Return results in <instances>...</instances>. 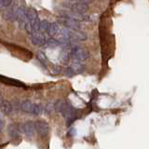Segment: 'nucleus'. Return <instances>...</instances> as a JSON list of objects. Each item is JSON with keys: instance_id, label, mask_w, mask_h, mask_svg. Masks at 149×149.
I'll return each mask as SVG.
<instances>
[{"instance_id": "obj_19", "label": "nucleus", "mask_w": 149, "mask_h": 149, "mask_svg": "<svg viewBox=\"0 0 149 149\" xmlns=\"http://www.w3.org/2000/svg\"><path fill=\"white\" fill-rule=\"evenodd\" d=\"M50 22H48V21H41L39 22V32L43 34H47L48 30V26H50Z\"/></svg>"}, {"instance_id": "obj_12", "label": "nucleus", "mask_w": 149, "mask_h": 149, "mask_svg": "<svg viewBox=\"0 0 149 149\" xmlns=\"http://www.w3.org/2000/svg\"><path fill=\"white\" fill-rule=\"evenodd\" d=\"M21 110L24 113H28V114H32V110H33V106L34 103H32L30 101L25 100L21 103Z\"/></svg>"}, {"instance_id": "obj_13", "label": "nucleus", "mask_w": 149, "mask_h": 149, "mask_svg": "<svg viewBox=\"0 0 149 149\" xmlns=\"http://www.w3.org/2000/svg\"><path fill=\"white\" fill-rule=\"evenodd\" d=\"M60 32V28L57 22H50V26H48V35L50 36H54L56 35H58Z\"/></svg>"}, {"instance_id": "obj_24", "label": "nucleus", "mask_w": 149, "mask_h": 149, "mask_svg": "<svg viewBox=\"0 0 149 149\" xmlns=\"http://www.w3.org/2000/svg\"><path fill=\"white\" fill-rule=\"evenodd\" d=\"M76 74L72 66H69V67H66L65 70H64V74L66 77H74V74Z\"/></svg>"}, {"instance_id": "obj_29", "label": "nucleus", "mask_w": 149, "mask_h": 149, "mask_svg": "<svg viewBox=\"0 0 149 149\" xmlns=\"http://www.w3.org/2000/svg\"><path fill=\"white\" fill-rule=\"evenodd\" d=\"M2 7H3V3H2V0H0V10L2 9Z\"/></svg>"}, {"instance_id": "obj_30", "label": "nucleus", "mask_w": 149, "mask_h": 149, "mask_svg": "<svg viewBox=\"0 0 149 149\" xmlns=\"http://www.w3.org/2000/svg\"><path fill=\"white\" fill-rule=\"evenodd\" d=\"M3 102V97H2V95L0 94V104H1V103Z\"/></svg>"}, {"instance_id": "obj_27", "label": "nucleus", "mask_w": 149, "mask_h": 149, "mask_svg": "<svg viewBox=\"0 0 149 149\" xmlns=\"http://www.w3.org/2000/svg\"><path fill=\"white\" fill-rule=\"evenodd\" d=\"M13 0H2V3H3V7H9L11 6L12 4Z\"/></svg>"}, {"instance_id": "obj_6", "label": "nucleus", "mask_w": 149, "mask_h": 149, "mask_svg": "<svg viewBox=\"0 0 149 149\" xmlns=\"http://www.w3.org/2000/svg\"><path fill=\"white\" fill-rule=\"evenodd\" d=\"M26 14H27V10H26L24 6H21L18 7L17 13H16V21H18L19 27L21 29L25 28L26 24Z\"/></svg>"}, {"instance_id": "obj_28", "label": "nucleus", "mask_w": 149, "mask_h": 149, "mask_svg": "<svg viewBox=\"0 0 149 149\" xmlns=\"http://www.w3.org/2000/svg\"><path fill=\"white\" fill-rule=\"evenodd\" d=\"M4 128V118L1 115H0V132H2Z\"/></svg>"}, {"instance_id": "obj_20", "label": "nucleus", "mask_w": 149, "mask_h": 149, "mask_svg": "<svg viewBox=\"0 0 149 149\" xmlns=\"http://www.w3.org/2000/svg\"><path fill=\"white\" fill-rule=\"evenodd\" d=\"M72 67L74 68V72H76L77 74H81L85 70L84 65H82L80 62H74Z\"/></svg>"}, {"instance_id": "obj_14", "label": "nucleus", "mask_w": 149, "mask_h": 149, "mask_svg": "<svg viewBox=\"0 0 149 149\" xmlns=\"http://www.w3.org/2000/svg\"><path fill=\"white\" fill-rule=\"evenodd\" d=\"M87 39V36L84 33H82L78 30H74L73 33V41L77 42V41H83Z\"/></svg>"}, {"instance_id": "obj_9", "label": "nucleus", "mask_w": 149, "mask_h": 149, "mask_svg": "<svg viewBox=\"0 0 149 149\" xmlns=\"http://www.w3.org/2000/svg\"><path fill=\"white\" fill-rule=\"evenodd\" d=\"M21 130L22 132L24 133V135L28 138H31L33 137L34 133H35V123L33 121L29 120V121H26L24 124H22L21 126Z\"/></svg>"}, {"instance_id": "obj_17", "label": "nucleus", "mask_w": 149, "mask_h": 149, "mask_svg": "<svg viewBox=\"0 0 149 149\" xmlns=\"http://www.w3.org/2000/svg\"><path fill=\"white\" fill-rule=\"evenodd\" d=\"M60 61H61L62 63H67L69 62V59H70V53L67 50H64L63 48V50L61 51V53H60Z\"/></svg>"}, {"instance_id": "obj_23", "label": "nucleus", "mask_w": 149, "mask_h": 149, "mask_svg": "<svg viewBox=\"0 0 149 149\" xmlns=\"http://www.w3.org/2000/svg\"><path fill=\"white\" fill-rule=\"evenodd\" d=\"M54 104L51 103H48L45 107V114L46 115H51L54 111Z\"/></svg>"}, {"instance_id": "obj_8", "label": "nucleus", "mask_w": 149, "mask_h": 149, "mask_svg": "<svg viewBox=\"0 0 149 149\" xmlns=\"http://www.w3.org/2000/svg\"><path fill=\"white\" fill-rule=\"evenodd\" d=\"M47 37L45 36V34L41 32H36L35 34L31 35V41L34 45L36 46H44L45 43L47 41Z\"/></svg>"}, {"instance_id": "obj_18", "label": "nucleus", "mask_w": 149, "mask_h": 149, "mask_svg": "<svg viewBox=\"0 0 149 149\" xmlns=\"http://www.w3.org/2000/svg\"><path fill=\"white\" fill-rule=\"evenodd\" d=\"M36 57H37V59H38V61H39L41 63H42L43 65H45V66L48 65V58H47V56L45 55L44 52L38 51V52H37V54H36Z\"/></svg>"}, {"instance_id": "obj_2", "label": "nucleus", "mask_w": 149, "mask_h": 149, "mask_svg": "<svg viewBox=\"0 0 149 149\" xmlns=\"http://www.w3.org/2000/svg\"><path fill=\"white\" fill-rule=\"evenodd\" d=\"M70 58L74 62H83L89 58V52L77 45H72L70 48Z\"/></svg>"}, {"instance_id": "obj_16", "label": "nucleus", "mask_w": 149, "mask_h": 149, "mask_svg": "<svg viewBox=\"0 0 149 149\" xmlns=\"http://www.w3.org/2000/svg\"><path fill=\"white\" fill-rule=\"evenodd\" d=\"M7 132H9V136L12 138V139H17V138L20 137V133H19V129L15 125H10V126H9Z\"/></svg>"}, {"instance_id": "obj_25", "label": "nucleus", "mask_w": 149, "mask_h": 149, "mask_svg": "<svg viewBox=\"0 0 149 149\" xmlns=\"http://www.w3.org/2000/svg\"><path fill=\"white\" fill-rule=\"evenodd\" d=\"M0 80L5 82L6 84H9V85H20L21 86V84H20V82L18 81H15V80H11V79H9V78H0Z\"/></svg>"}, {"instance_id": "obj_5", "label": "nucleus", "mask_w": 149, "mask_h": 149, "mask_svg": "<svg viewBox=\"0 0 149 149\" xmlns=\"http://www.w3.org/2000/svg\"><path fill=\"white\" fill-rule=\"evenodd\" d=\"M36 132L40 137H47L50 132V126L44 120H37L35 122Z\"/></svg>"}, {"instance_id": "obj_4", "label": "nucleus", "mask_w": 149, "mask_h": 149, "mask_svg": "<svg viewBox=\"0 0 149 149\" xmlns=\"http://www.w3.org/2000/svg\"><path fill=\"white\" fill-rule=\"evenodd\" d=\"M58 22L63 25L64 27L71 29V30H79L81 25L79 21H77L74 19L65 17V16H61L58 18Z\"/></svg>"}, {"instance_id": "obj_7", "label": "nucleus", "mask_w": 149, "mask_h": 149, "mask_svg": "<svg viewBox=\"0 0 149 149\" xmlns=\"http://www.w3.org/2000/svg\"><path fill=\"white\" fill-rule=\"evenodd\" d=\"M62 16H65V17H69L74 19L77 21H88L89 20V16L86 15L85 13H80V12H74L72 10H62Z\"/></svg>"}, {"instance_id": "obj_11", "label": "nucleus", "mask_w": 149, "mask_h": 149, "mask_svg": "<svg viewBox=\"0 0 149 149\" xmlns=\"http://www.w3.org/2000/svg\"><path fill=\"white\" fill-rule=\"evenodd\" d=\"M0 111H1V113L5 115H10L13 111L12 104L9 101H3L1 104H0Z\"/></svg>"}, {"instance_id": "obj_21", "label": "nucleus", "mask_w": 149, "mask_h": 149, "mask_svg": "<svg viewBox=\"0 0 149 149\" xmlns=\"http://www.w3.org/2000/svg\"><path fill=\"white\" fill-rule=\"evenodd\" d=\"M64 104H65V102L62 100H58L57 102L54 103V109L56 112H58V113H62V111L63 109V107H64Z\"/></svg>"}, {"instance_id": "obj_15", "label": "nucleus", "mask_w": 149, "mask_h": 149, "mask_svg": "<svg viewBox=\"0 0 149 149\" xmlns=\"http://www.w3.org/2000/svg\"><path fill=\"white\" fill-rule=\"evenodd\" d=\"M44 46H46V48H54L60 46V41L56 38H53V37H50V38H48L46 43H45Z\"/></svg>"}, {"instance_id": "obj_10", "label": "nucleus", "mask_w": 149, "mask_h": 149, "mask_svg": "<svg viewBox=\"0 0 149 149\" xmlns=\"http://www.w3.org/2000/svg\"><path fill=\"white\" fill-rule=\"evenodd\" d=\"M9 9H7L5 13H4V18L6 19L7 21H16V13H17V6L14 5L12 7H9Z\"/></svg>"}, {"instance_id": "obj_26", "label": "nucleus", "mask_w": 149, "mask_h": 149, "mask_svg": "<svg viewBox=\"0 0 149 149\" xmlns=\"http://www.w3.org/2000/svg\"><path fill=\"white\" fill-rule=\"evenodd\" d=\"M51 73L52 74H60L61 73V67L60 66H57V65H54V66H52L51 67Z\"/></svg>"}, {"instance_id": "obj_1", "label": "nucleus", "mask_w": 149, "mask_h": 149, "mask_svg": "<svg viewBox=\"0 0 149 149\" xmlns=\"http://www.w3.org/2000/svg\"><path fill=\"white\" fill-rule=\"evenodd\" d=\"M39 19H38V13L34 7H30L27 10L26 14V24H25V30L28 34L33 35L36 32H39Z\"/></svg>"}, {"instance_id": "obj_22", "label": "nucleus", "mask_w": 149, "mask_h": 149, "mask_svg": "<svg viewBox=\"0 0 149 149\" xmlns=\"http://www.w3.org/2000/svg\"><path fill=\"white\" fill-rule=\"evenodd\" d=\"M43 106L42 104H35L34 103V106H33V110H32V114L35 115H38L40 114H42L43 112Z\"/></svg>"}, {"instance_id": "obj_3", "label": "nucleus", "mask_w": 149, "mask_h": 149, "mask_svg": "<svg viewBox=\"0 0 149 149\" xmlns=\"http://www.w3.org/2000/svg\"><path fill=\"white\" fill-rule=\"evenodd\" d=\"M62 6L68 10H72L74 11V12H80V13L87 12L89 9L88 4L74 1V0H66V1L62 3Z\"/></svg>"}]
</instances>
